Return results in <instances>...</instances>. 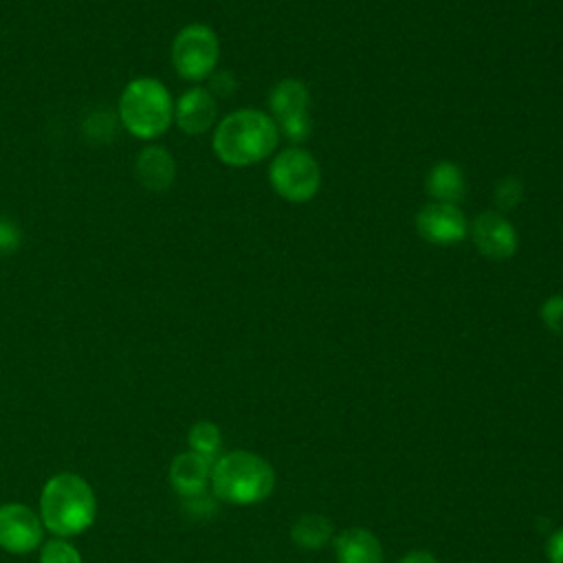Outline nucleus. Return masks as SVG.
Instances as JSON below:
<instances>
[{
    "label": "nucleus",
    "mask_w": 563,
    "mask_h": 563,
    "mask_svg": "<svg viewBox=\"0 0 563 563\" xmlns=\"http://www.w3.org/2000/svg\"><path fill=\"white\" fill-rule=\"evenodd\" d=\"M37 515L53 537H77L97 519L95 490L77 473H57L42 486Z\"/></svg>",
    "instance_id": "2"
},
{
    "label": "nucleus",
    "mask_w": 563,
    "mask_h": 563,
    "mask_svg": "<svg viewBox=\"0 0 563 563\" xmlns=\"http://www.w3.org/2000/svg\"><path fill=\"white\" fill-rule=\"evenodd\" d=\"M218 114V101L205 86H194L185 90L174 103V121L180 132L189 136L205 134L213 128Z\"/></svg>",
    "instance_id": "10"
},
{
    "label": "nucleus",
    "mask_w": 563,
    "mask_h": 563,
    "mask_svg": "<svg viewBox=\"0 0 563 563\" xmlns=\"http://www.w3.org/2000/svg\"><path fill=\"white\" fill-rule=\"evenodd\" d=\"M398 563H440V559L429 550H409L400 556Z\"/></svg>",
    "instance_id": "25"
},
{
    "label": "nucleus",
    "mask_w": 563,
    "mask_h": 563,
    "mask_svg": "<svg viewBox=\"0 0 563 563\" xmlns=\"http://www.w3.org/2000/svg\"><path fill=\"white\" fill-rule=\"evenodd\" d=\"M308 101H310V92L303 81L282 79L279 84L273 86V90L268 95L271 117L275 123H279L290 117L303 114V112H308Z\"/></svg>",
    "instance_id": "15"
},
{
    "label": "nucleus",
    "mask_w": 563,
    "mask_h": 563,
    "mask_svg": "<svg viewBox=\"0 0 563 563\" xmlns=\"http://www.w3.org/2000/svg\"><path fill=\"white\" fill-rule=\"evenodd\" d=\"M334 523L319 512H306L290 526V541L301 550H323L334 539Z\"/></svg>",
    "instance_id": "16"
},
{
    "label": "nucleus",
    "mask_w": 563,
    "mask_h": 563,
    "mask_svg": "<svg viewBox=\"0 0 563 563\" xmlns=\"http://www.w3.org/2000/svg\"><path fill=\"white\" fill-rule=\"evenodd\" d=\"M493 196L501 209H512L523 198V185H521V180H517L512 176L501 178L495 183Z\"/></svg>",
    "instance_id": "19"
},
{
    "label": "nucleus",
    "mask_w": 563,
    "mask_h": 563,
    "mask_svg": "<svg viewBox=\"0 0 563 563\" xmlns=\"http://www.w3.org/2000/svg\"><path fill=\"white\" fill-rule=\"evenodd\" d=\"M277 141L279 130L271 114L253 108H240L213 128L211 147L224 165L246 167L271 156Z\"/></svg>",
    "instance_id": "1"
},
{
    "label": "nucleus",
    "mask_w": 563,
    "mask_h": 563,
    "mask_svg": "<svg viewBox=\"0 0 563 563\" xmlns=\"http://www.w3.org/2000/svg\"><path fill=\"white\" fill-rule=\"evenodd\" d=\"M545 556L548 563H563V526L556 528L545 543Z\"/></svg>",
    "instance_id": "24"
},
{
    "label": "nucleus",
    "mask_w": 563,
    "mask_h": 563,
    "mask_svg": "<svg viewBox=\"0 0 563 563\" xmlns=\"http://www.w3.org/2000/svg\"><path fill=\"white\" fill-rule=\"evenodd\" d=\"M44 543L40 515L20 501L0 504V548L9 554H31Z\"/></svg>",
    "instance_id": "7"
},
{
    "label": "nucleus",
    "mask_w": 563,
    "mask_h": 563,
    "mask_svg": "<svg viewBox=\"0 0 563 563\" xmlns=\"http://www.w3.org/2000/svg\"><path fill=\"white\" fill-rule=\"evenodd\" d=\"M37 563H84V556L68 539L53 537L40 545Z\"/></svg>",
    "instance_id": "18"
},
{
    "label": "nucleus",
    "mask_w": 563,
    "mask_h": 563,
    "mask_svg": "<svg viewBox=\"0 0 563 563\" xmlns=\"http://www.w3.org/2000/svg\"><path fill=\"white\" fill-rule=\"evenodd\" d=\"M336 563H383L385 552L378 537L361 526H350L332 539Z\"/></svg>",
    "instance_id": "12"
},
{
    "label": "nucleus",
    "mask_w": 563,
    "mask_h": 563,
    "mask_svg": "<svg viewBox=\"0 0 563 563\" xmlns=\"http://www.w3.org/2000/svg\"><path fill=\"white\" fill-rule=\"evenodd\" d=\"M134 176L147 191H165L176 180V161L163 145H147L134 161Z\"/></svg>",
    "instance_id": "13"
},
{
    "label": "nucleus",
    "mask_w": 563,
    "mask_h": 563,
    "mask_svg": "<svg viewBox=\"0 0 563 563\" xmlns=\"http://www.w3.org/2000/svg\"><path fill=\"white\" fill-rule=\"evenodd\" d=\"M235 77L229 73V70H220V73H213L211 77H209V92L213 95V97H229L233 90H235Z\"/></svg>",
    "instance_id": "22"
},
{
    "label": "nucleus",
    "mask_w": 563,
    "mask_h": 563,
    "mask_svg": "<svg viewBox=\"0 0 563 563\" xmlns=\"http://www.w3.org/2000/svg\"><path fill=\"white\" fill-rule=\"evenodd\" d=\"M466 229V218L457 205L427 202L416 216V231L431 244H457L464 240Z\"/></svg>",
    "instance_id": "8"
},
{
    "label": "nucleus",
    "mask_w": 563,
    "mask_h": 563,
    "mask_svg": "<svg viewBox=\"0 0 563 563\" xmlns=\"http://www.w3.org/2000/svg\"><path fill=\"white\" fill-rule=\"evenodd\" d=\"M20 244V231L13 222L0 220V255L15 251Z\"/></svg>",
    "instance_id": "23"
},
{
    "label": "nucleus",
    "mask_w": 563,
    "mask_h": 563,
    "mask_svg": "<svg viewBox=\"0 0 563 563\" xmlns=\"http://www.w3.org/2000/svg\"><path fill=\"white\" fill-rule=\"evenodd\" d=\"M424 189L431 198H435V202L457 205L466 194V180L460 165L451 161H440L429 169Z\"/></svg>",
    "instance_id": "14"
},
{
    "label": "nucleus",
    "mask_w": 563,
    "mask_h": 563,
    "mask_svg": "<svg viewBox=\"0 0 563 563\" xmlns=\"http://www.w3.org/2000/svg\"><path fill=\"white\" fill-rule=\"evenodd\" d=\"M211 460L194 453V451H183L174 455L169 462V486L180 499H191L198 495H205L211 482Z\"/></svg>",
    "instance_id": "11"
},
{
    "label": "nucleus",
    "mask_w": 563,
    "mask_h": 563,
    "mask_svg": "<svg viewBox=\"0 0 563 563\" xmlns=\"http://www.w3.org/2000/svg\"><path fill=\"white\" fill-rule=\"evenodd\" d=\"M271 187L288 202H306L317 196L321 169L317 158L301 147H286L275 154L268 167Z\"/></svg>",
    "instance_id": "6"
},
{
    "label": "nucleus",
    "mask_w": 563,
    "mask_h": 563,
    "mask_svg": "<svg viewBox=\"0 0 563 563\" xmlns=\"http://www.w3.org/2000/svg\"><path fill=\"white\" fill-rule=\"evenodd\" d=\"M277 130H279L286 139H290V141H295V143H301V141H306V139L310 136V130H312L310 114L303 112V114L290 117V119H286V121H279V123H277Z\"/></svg>",
    "instance_id": "20"
},
{
    "label": "nucleus",
    "mask_w": 563,
    "mask_h": 563,
    "mask_svg": "<svg viewBox=\"0 0 563 563\" xmlns=\"http://www.w3.org/2000/svg\"><path fill=\"white\" fill-rule=\"evenodd\" d=\"M541 321L545 328L559 336H563V297L554 295L541 306Z\"/></svg>",
    "instance_id": "21"
},
{
    "label": "nucleus",
    "mask_w": 563,
    "mask_h": 563,
    "mask_svg": "<svg viewBox=\"0 0 563 563\" xmlns=\"http://www.w3.org/2000/svg\"><path fill=\"white\" fill-rule=\"evenodd\" d=\"M209 488L224 504L253 506L273 495L275 468L255 451H224L211 464Z\"/></svg>",
    "instance_id": "3"
},
{
    "label": "nucleus",
    "mask_w": 563,
    "mask_h": 563,
    "mask_svg": "<svg viewBox=\"0 0 563 563\" xmlns=\"http://www.w3.org/2000/svg\"><path fill=\"white\" fill-rule=\"evenodd\" d=\"M174 103L165 84L154 77H134L119 97L117 114L132 136L152 141L174 123Z\"/></svg>",
    "instance_id": "4"
},
{
    "label": "nucleus",
    "mask_w": 563,
    "mask_h": 563,
    "mask_svg": "<svg viewBox=\"0 0 563 563\" xmlns=\"http://www.w3.org/2000/svg\"><path fill=\"white\" fill-rule=\"evenodd\" d=\"M187 449L207 457L216 460L222 453V431L211 420H198L187 431Z\"/></svg>",
    "instance_id": "17"
},
{
    "label": "nucleus",
    "mask_w": 563,
    "mask_h": 563,
    "mask_svg": "<svg viewBox=\"0 0 563 563\" xmlns=\"http://www.w3.org/2000/svg\"><path fill=\"white\" fill-rule=\"evenodd\" d=\"M220 42L211 26L194 22L183 26L172 42V66L185 81L198 84L216 73Z\"/></svg>",
    "instance_id": "5"
},
{
    "label": "nucleus",
    "mask_w": 563,
    "mask_h": 563,
    "mask_svg": "<svg viewBox=\"0 0 563 563\" xmlns=\"http://www.w3.org/2000/svg\"><path fill=\"white\" fill-rule=\"evenodd\" d=\"M471 240L488 260H508L517 251V231L499 211H482L471 222Z\"/></svg>",
    "instance_id": "9"
}]
</instances>
